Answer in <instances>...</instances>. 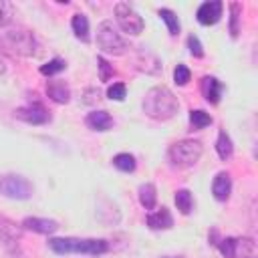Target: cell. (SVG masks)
Segmentation results:
<instances>
[{
  "mask_svg": "<svg viewBox=\"0 0 258 258\" xmlns=\"http://www.w3.org/2000/svg\"><path fill=\"white\" fill-rule=\"evenodd\" d=\"M212 194L218 202H226L232 194V179H230V173L228 171H220L216 173L214 181H212Z\"/></svg>",
  "mask_w": 258,
  "mask_h": 258,
  "instance_id": "obj_10",
  "label": "cell"
},
{
  "mask_svg": "<svg viewBox=\"0 0 258 258\" xmlns=\"http://www.w3.org/2000/svg\"><path fill=\"white\" fill-rule=\"evenodd\" d=\"M222 10H224V4L220 0H210V2H204L196 16H198V22L204 24V26H210V24H216L220 18H222Z\"/></svg>",
  "mask_w": 258,
  "mask_h": 258,
  "instance_id": "obj_9",
  "label": "cell"
},
{
  "mask_svg": "<svg viewBox=\"0 0 258 258\" xmlns=\"http://www.w3.org/2000/svg\"><path fill=\"white\" fill-rule=\"evenodd\" d=\"M216 151H218V155H220V159H230L232 157V153H234V145H232V139H230V135L222 129L220 133H218V139H216Z\"/></svg>",
  "mask_w": 258,
  "mask_h": 258,
  "instance_id": "obj_19",
  "label": "cell"
},
{
  "mask_svg": "<svg viewBox=\"0 0 258 258\" xmlns=\"http://www.w3.org/2000/svg\"><path fill=\"white\" fill-rule=\"evenodd\" d=\"M22 226L26 230H32L36 234H54L58 230V224L48 218H24Z\"/></svg>",
  "mask_w": 258,
  "mask_h": 258,
  "instance_id": "obj_14",
  "label": "cell"
},
{
  "mask_svg": "<svg viewBox=\"0 0 258 258\" xmlns=\"http://www.w3.org/2000/svg\"><path fill=\"white\" fill-rule=\"evenodd\" d=\"M32 191L34 187L24 175H16V173L0 175V196L10 200H28Z\"/></svg>",
  "mask_w": 258,
  "mask_h": 258,
  "instance_id": "obj_6",
  "label": "cell"
},
{
  "mask_svg": "<svg viewBox=\"0 0 258 258\" xmlns=\"http://www.w3.org/2000/svg\"><path fill=\"white\" fill-rule=\"evenodd\" d=\"M97 62H99V69H101V81H107L111 75H113V69L109 67V62L105 60V58H97Z\"/></svg>",
  "mask_w": 258,
  "mask_h": 258,
  "instance_id": "obj_31",
  "label": "cell"
},
{
  "mask_svg": "<svg viewBox=\"0 0 258 258\" xmlns=\"http://www.w3.org/2000/svg\"><path fill=\"white\" fill-rule=\"evenodd\" d=\"M165 258H173V256H165Z\"/></svg>",
  "mask_w": 258,
  "mask_h": 258,
  "instance_id": "obj_33",
  "label": "cell"
},
{
  "mask_svg": "<svg viewBox=\"0 0 258 258\" xmlns=\"http://www.w3.org/2000/svg\"><path fill=\"white\" fill-rule=\"evenodd\" d=\"M0 42H4L8 48H12L16 54L26 56V58H36L42 52V46L38 42V38L26 30V28H12L6 30L4 36L0 38Z\"/></svg>",
  "mask_w": 258,
  "mask_h": 258,
  "instance_id": "obj_3",
  "label": "cell"
},
{
  "mask_svg": "<svg viewBox=\"0 0 258 258\" xmlns=\"http://www.w3.org/2000/svg\"><path fill=\"white\" fill-rule=\"evenodd\" d=\"M4 73H6V62L0 58V77H4Z\"/></svg>",
  "mask_w": 258,
  "mask_h": 258,
  "instance_id": "obj_32",
  "label": "cell"
},
{
  "mask_svg": "<svg viewBox=\"0 0 258 258\" xmlns=\"http://www.w3.org/2000/svg\"><path fill=\"white\" fill-rule=\"evenodd\" d=\"M67 69V62L62 60V58H52V60H48L46 64H42L40 67V73L42 75H56V73H60V71H64Z\"/></svg>",
  "mask_w": 258,
  "mask_h": 258,
  "instance_id": "obj_24",
  "label": "cell"
},
{
  "mask_svg": "<svg viewBox=\"0 0 258 258\" xmlns=\"http://www.w3.org/2000/svg\"><path fill=\"white\" fill-rule=\"evenodd\" d=\"M113 165H115L119 171L129 173V171L135 169V157H133L131 153H117V155L113 157Z\"/></svg>",
  "mask_w": 258,
  "mask_h": 258,
  "instance_id": "obj_21",
  "label": "cell"
},
{
  "mask_svg": "<svg viewBox=\"0 0 258 258\" xmlns=\"http://www.w3.org/2000/svg\"><path fill=\"white\" fill-rule=\"evenodd\" d=\"M189 123L196 129H204L212 123V117H210V113H206L202 109H194V111H189Z\"/></svg>",
  "mask_w": 258,
  "mask_h": 258,
  "instance_id": "obj_23",
  "label": "cell"
},
{
  "mask_svg": "<svg viewBox=\"0 0 258 258\" xmlns=\"http://www.w3.org/2000/svg\"><path fill=\"white\" fill-rule=\"evenodd\" d=\"M87 127L93 131H109L113 127V117L107 111H91L85 119Z\"/></svg>",
  "mask_w": 258,
  "mask_h": 258,
  "instance_id": "obj_15",
  "label": "cell"
},
{
  "mask_svg": "<svg viewBox=\"0 0 258 258\" xmlns=\"http://www.w3.org/2000/svg\"><path fill=\"white\" fill-rule=\"evenodd\" d=\"M139 204L145 208V210H153L155 204H157V189L153 183H141L139 185Z\"/></svg>",
  "mask_w": 258,
  "mask_h": 258,
  "instance_id": "obj_17",
  "label": "cell"
},
{
  "mask_svg": "<svg viewBox=\"0 0 258 258\" xmlns=\"http://www.w3.org/2000/svg\"><path fill=\"white\" fill-rule=\"evenodd\" d=\"M135 64H137L139 71H143L147 75H155V73L161 71V60L149 50H139L137 56H135Z\"/></svg>",
  "mask_w": 258,
  "mask_h": 258,
  "instance_id": "obj_11",
  "label": "cell"
},
{
  "mask_svg": "<svg viewBox=\"0 0 258 258\" xmlns=\"http://www.w3.org/2000/svg\"><path fill=\"white\" fill-rule=\"evenodd\" d=\"M12 16H14L12 4L6 0H0V26H8L12 22Z\"/></svg>",
  "mask_w": 258,
  "mask_h": 258,
  "instance_id": "obj_25",
  "label": "cell"
},
{
  "mask_svg": "<svg viewBox=\"0 0 258 258\" xmlns=\"http://www.w3.org/2000/svg\"><path fill=\"white\" fill-rule=\"evenodd\" d=\"M101 99V93H99V89H95V87H89V89H85V93H83V103L85 105H93V103H97Z\"/></svg>",
  "mask_w": 258,
  "mask_h": 258,
  "instance_id": "obj_29",
  "label": "cell"
},
{
  "mask_svg": "<svg viewBox=\"0 0 258 258\" xmlns=\"http://www.w3.org/2000/svg\"><path fill=\"white\" fill-rule=\"evenodd\" d=\"M14 115H16L20 121L30 123V125H40V123H46V121L50 119L48 111H46L40 103H28V105H24V107H18V109L14 111Z\"/></svg>",
  "mask_w": 258,
  "mask_h": 258,
  "instance_id": "obj_8",
  "label": "cell"
},
{
  "mask_svg": "<svg viewBox=\"0 0 258 258\" xmlns=\"http://www.w3.org/2000/svg\"><path fill=\"white\" fill-rule=\"evenodd\" d=\"M187 48H189V54H191V56H198V58H202V56H204L202 42H200V40H198V36H194V34H189V36H187Z\"/></svg>",
  "mask_w": 258,
  "mask_h": 258,
  "instance_id": "obj_28",
  "label": "cell"
},
{
  "mask_svg": "<svg viewBox=\"0 0 258 258\" xmlns=\"http://www.w3.org/2000/svg\"><path fill=\"white\" fill-rule=\"evenodd\" d=\"M71 28H73V32H75L77 38H81L83 42L89 40V20H87L85 14H81V12L73 14V18H71Z\"/></svg>",
  "mask_w": 258,
  "mask_h": 258,
  "instance_id": "obj_18",
  "label": "cell"
},
{
  "mask_svg": "<svg viewBox=\"0 0 258 258\" xmlns=\"http://www.w3.org/2000/svg\"><path fill=\"white\" fill-rule=\"evenodd\" d=\"M147 226L151 230H169L173 226V216L167 208H159L157 212L147 214Z\"/></svg>",
  "mask_w": 258,
  "mask_h": 258,
  "instance_id": "obj_13",
  "label": "cell"
},
{
  "mask_svg": "<svg viewBox=\"0 0 258 258\" xmlns=\"http://www.w3.org/2000/svg\"><path fill=\"white\" fill-rule=\"evenodd\" d=\"M173 79H175L177 85H187V81L191 79V73L185 64H177L175 71H173Z\"/></svg>",
  "mask_w": 258,
  "mask_h": 258,
  "instance_id": "obj_26",
  "label": "cell"
},
{
  "mask_svg": "<svg viewBox=\"0 0 258 258\" xmlns=\"http://www.w3.org/2000/svg\"><path fill=\"white\" fill-rule=\"evenodd\" d=\"M202 153H204V147L198 139H181V141H175L169 147L167 157H169L173 167L187 169V167H194L200 161Z\"/></svg>",
  "mask_w": 258,
  "mask_h": 258,
  "instance_id": "obj_4",
  "label": "cell"
},
{
  "mask_svg": "<svg viewBox=\"0 0 258 258\" xmlns=\"http://www.w3.org/2000/svg\"><path fill=\"white\" fill-rule=\"evenodd\" d=\"M230 10H232V18H230V32H232V36L236 38L238 36V12H240V6L238 4H232L230 6Z\"/></svg>",
  "mask_w": 258,
  "mask_h": 258,
  "instance_id": "obj_30",
  "label": "cell"
},
{
  "mask_svg": "<svg viewBox=\"0 0 258 258\" xmlns=\"http://www.w3.org/2000/svg\"><path fill=\"white\" fill-rule=\"evenodd\" d=\"M115 22L119 24V28L125 32V34H131V36H137L143 32L145 28V22L143 18L133 10V6H129L127 2H117L115 4Z\"/></svg>",
  "mask_w": 258,
  "mask_h": 258,
  "instance_id": "obj_7",
  "label": "cell"
},
{
  "mask_svg": "<svg viewBox=\"0 0 258 258\" xmlns=\"http://www.w3.org/2000/svg\"><path fill=\"white\" fill-rule=\"evenodd\" d=\"M125 85L123 83H113L109 89H107V97L109 99H115V101H123L125 99Z\"/></svg>",
  "mask_w": 258,
  "mask_h": 258,
  "instance_id": "obj_27",
  "label": "cell"
},
{
  "mask_svg": "<svg viewBox=\"0 0 258 258\" xmlns=\"http://www.w3.org/2000/svg\"><path fill=\"white\" fill-rule=\"evenodd\" d=\"M50 250L56 254H91L99 256L109 250L107 240L95 238H52L48 242Z\"/></svg>",
  "mask_w": 258,
  "mask_h": 258,
  "instance_id": "obj_2",
  "label": "cell"
},
{
  "mask_svg": "<svg viewBox=\"0 0 258 258\" xmlns=\"http://www.w3.org/2000/svg\"><path fill=\"white\" fill-rule=\"evenodd\" d=\"M141 109L143 113L149 117V119H155V121H167L171 119L177 109H179V101L177 97L163 85H157V87H151L143 101H141Z\"/></svg>",
  "mask_w": 258,
  "mask_h": 258,
  "instance_id": "obj_1",
  "label": "cell"
},
{
  "mask_svg": "<svg viewBox=\"0 0 258 258\" xmlns=\"http://www.w3.org/2000/svg\"><path fill=\"white\" fill-rule=\"evenodd\" d=\"M173 200H175L177 210H179L183 216H187V214L191 212V208H194V198H191V191H189V189H177L175 196H173Z\"/></svg>",
  "mask_w": 258,
  "mask_h": 258,
  "instance_id": "obj_20",
  "label": "cell"
},
{
  "mask_svg": "<svg viewBox=\"0 0 258 258\" xmlns=\"http://www.w3.org/2000/svg\"><path fill=\"white\" fill-rule=\"evenodd\" d=\"M97 46L105 54H113V56H121L129 50L127 40L121 36V32L113 26L111 20L99 22V26H97Z\"/></svg>",
  "mask_w": 258,
  "mask_h": 258,
  "instance_id": "obj_5",
  "label": "cell"
},
{
  "mask_svg": "<svg viewBox=\"0 0 258 258\" xmlns=\"http://www.w3.org/2000/svg\"><path fill=\"white\" fill-rule=\"evenodd\" d=\"M46 95L54 101V103H69L71 99V89L64 81H46Z\"/></svg>",
  "mask_w": 258,
  "mask_h": 258,
  "instance_id": "obj_16",
  "label": "cell"
},
{
  "mask_svg": "<svg viewBox=\"0 0 258 258\" xmlns=\"http://www.w3.org/2000/svg\"><path fill=\"white\" fill-rule=\"evenodd\" d=\"M159 18L167 24V30H169L171 36H175V34L179 32V20H177V16H175L169 8H161V10H159Z\"/></svg>",
  "mask_w": 258,
  "mask_h": 258,
  "instance_id": "obj_22",
  "label": "cell"
},
{
  "mask_svg": "<svg viewBox=\"0 0 258 258\" xmlns=\"http://www.w3.org/2000/svg\"><path fill=\"white\" fill-rule=\"evenodd\" d=\"M200 87H202V95L206 97L208 103H214V105L220 103V97L224 93V85L216 77H204Z\"/></svg>",
  "mask_w": 258,
  "mask_h": 258,
  "instance_id": "obj_12",
  "label": "cell"
}]
</instances>
